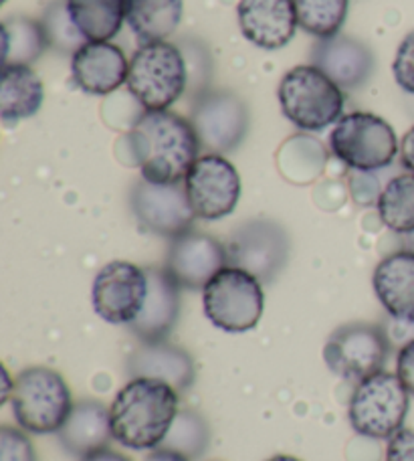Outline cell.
Here are the masks:
<instances>
[{"label": "cell", "mask_w": 414, "mask_h": 461, "mask_svg": "<svg viewBox=\"0 0 414 461\" xmlns=\"http://www.w3.org/2000/svg\"><path fill=\"white\" fill-rule=\"evenodd\" d=\"M130 148L142 178L178 185L201 158V140L193 122L168 110H148L130 130Z\"/></svg>", "instance_id": "1"}, {"label": "cell", "mask_w": 414, "mask_h": 461, "mask_svg": "<svg viewBox=\"0 0 414 461\" xmlns=\"http://www.w3.org/2000/svg\"><path fill=\"white\" fill-rule=\"evenodd\" d=\"M178 417V391L156 378H131L110 407L113 439L123 447L158 449Z\"/></svg>", "instance_id": "2"}, {"label": "cell", "mask_w": 414, "mask_h": 461, "mask_svg": "<svg viewBox=\"0 0 414 461\" xmlns=\"http://www.w3.org/2000/svg\"><path fill=\"white\" fill-rule=\"evenodd\" d=\"M11 402L21 429L35 435L59 433L73 411L68 383L47 366L21 370L14 378Z\"/></svg>", "instance_id": "3"}, {"label": "cell", "mask_w": 414, "mask_h": 461, "mask_svg": "<svg viewBox=\"0 0 414 461\" xmlns=\"http://www.w3.org/2000/svg\"><path fill=\"white\" fill-rule=\"evenodd\" d=\"M279 104L295 128L320 131L338 123L344 113V92L316 65H300L281 79Z\"/></svg>", "instance_id": "4"}, {"label": "cell", "mask_w": 414, "mask_h": 461, "mask_svg": "<svg viewBox=\"0 0 414 461\" xmlns=\"http://www.w3.org/2000/svg\"><path fill=\"white\" fill-rule=\"evenodd\" d=\"M126 86L146 110H168L188 89V69L178 45H142L130 61Z\"/></svg>", "instance_id": "5"}, {"label": "cell", "mask_w": 414, "mask_h": 461, "mask_svg": "<svg viewBox=\"0 0 414 461\" xmlns=\"http://www.w3.org/2000/svg\"><path fill=\"white\" fill-rule=\"evenodd\" d=\"M409 407L410 393L399 375L382 370L356 384L347 417L358 435L370 439H391L404 427Z\"/></svg>", "instance_id": "6"}, {"label": "cell", "mask_w": 414, "mask_h": 461, "mask_svg": "<svg viewBox=\"0 0 414 461\" xmlns=\"http://www.w3.org/2000/svg\"><path fill=\"white\" fill-rule=\"evenodd\" d=\"M329 146L346 167L356 172H374L391 167L400 152L391 123L370 112L342 115L331 130Z\"/></svg>", "instance_id": "7"}, {"label": "cell", "mask_w": 414, "mask_h": 461, "mask_svg": "<svg viewBox=\"0 0 414 461\" xmlns=\"http://www.w3.org/2000/svg\"><path fill=\"white\" fill-rule=\"evenodd\" d=\"M204 314L222 332L241 334L259 324L265 294L259 279L245 269L227 266L202 290Z\"/></svg>", "instance_id": "8"}, {"label": "cell", "mask_w": 414, "mask_h": 461, "mask_svg": "<svg viewBox=\"0 0 414 461\" xmlns=\"http://www.w3.org/2000/svg\"><path fill=\"white\" fill-rule=\"evenodd\" d=\"M190 122L204 150L229 154L243 144L251 115L241 95L211 87L193 100Z\"/></svg>", "instance_id": "9"}, {"label": "cell", "mask_w": 414, "mask_h": 461, "mask_svg": "<svg viewBox=\"0 0 414 461\" xmlns=\"http://www.w3.org/2000/svg\"><path fill=\"white\" fill-rule=\"evenodd\" d=\"M391 354V340L376 324H347L329 336L324 360L331 373L344 381L360 383L382 373Z\"/></svg>", "instance_id": "10"}, {"label": "cell", "mask_w": 414, "mask_h": 461, "mask_svg": "<svg viewBox=\"0 0 414 461\" xmlns=\"http://www.w3.org/2000/svg\"><path fill=\"white\" fill-rule=\"evenodd\" d=\"M229 266L245 269L261 284H269L289 259L287 230L271 219H251L237 227L227 241Z\"/></svg>", "instance_id": "11"}, {"label": "cell", "mask_w": 414, "mask_h": 461, "mask_svg": "<svg viewBox=\"0 0 414 461\" xmlns=\"http://www.w3.org/2000/svg\"><path fill=\"white\" fill-rule=\"evenodd\" d=\"M184 188L196 219L219 221L237 209L241 176L222 154H204L190 168Z\"/></svg>", "instance_id": "12"}, {"label": "cell", "mask_w": 414, "mask_h": 461, "mask_svg": "<svg viewBox=\"0 0 414 461\" xmlns=\"http://www.w3.org/2000/svg\"><path fill=\"white\" fill-rule=\"evenodd\" d=\"M148 298L146 269L130 261H112L97 271L91 290L95 314L110 324L130 326Z\"/></svg>", "instance_id": "13"}, {"label": "cell", "mask_w": 414, "mask_h": 461, "mask_svg": "<svg viewBox=\"0 0 414 461\" xmlns=\"http://www.w3.org/2000/svg\"><path fill=\"white\" fill-rule=\"evenodd\" d=\"M130 203L138 223L154 235L172 241L193 230L196 215L188 201L186 188L180 183L156 185L142 178L131 191Z\"/></svg>", "instance_id": "14"}, {"label": "cell", "mask_w": 414, "mask_h": 461, "mask_svg": "<svg viewBox=\"0 0 414 461\" xmlns=\"http://www.w3.org/2000/svg\"><path fill=\"white\" fill-rule=\"evenodd\" d=\"M229 266L227 247L217 239L188 230L172 239L164 269L182 290H204L206 284Z\"/></svg>", "instance_id": "15"}, {"label": "cell", "mask_w": 414, "mask_h": 461, "mask_svg": "<svg viewBox=\"0 0 414 461\" xmlns=\"http://www.w3.org/2000/svg\"><path fill=\"white\" fill-rule=\"evenodd\" d=\"M237 19L248 43L265 51L285 47L300 27L293 0H238Z\"/></svg>", "instance_id": "16"}, {"label": "cell", "mask_w": 414, "mask_h": 461, "mask_svg": "<svg viewBox=\"0 0 414 461\" xmlns=\"http://www.w3.org/2000/svg\"><path fill=\"white\" fill-rule=\"evenodd\" d=\"M148 298L140 316L128 328L142 342H162L170 336L180 316V290L164 267H146Z\"/></svg>", "instance_id": "17"}, {"label": "cell", "mask_w": 414, "mask_h": 461, "mask_svg": "<svg viewBox=\"0 0 414 461\" xmlns=\"http://www.w3.org/2000/svg\"><path fill=\"white\" fill-rule=\"evenodd\" d=\"M311 63L342 89L362 87L374 73V53L368 45L344 35L320 39L313 47Z\"/></svg>", "instance_id": "18"}, {"label": "cell", "mask_w": 414, "mask_h": 461, "mask_svg": "<svg viewBox=\"0 0 414 461\" xmlns=\"http://www.w3.org/2000/svg\"><path fill=\"white\" fill-rule=\"evenodd\" d=\"M130 63L118 45L86 43L71 59L77 87L91 95H107L128 81Z\"/></svg>", "instance_id": "19"}, {"label": "cell", "mask_w": 414, "mask_h": 461, "mask_svg": "<svg viewBox=\"0 0 414 461\" xmlns=\"http://www.w3.org/2000/svg\"><path fill=\"white\" fill-rule=\"evenodd\" d=\"M376 298L399 324H414V253L394 251L378 263L372 276Z\"/></svg>", "instance_id": "20"}, {"label": "cell", "mask_w": 414, "mask_h": 461, "mask_svg": "<svg viewBox=\"0 0 414 461\" xmlns=\"http://www.w3.org/2000/svg\"><path fill=\"white\" fill-rule=\"evenodd\" d=\"M131 378H156L174 386L178 393L194 384L196 368L190 354L180 346L162 342H144L128 358Z\"/></svg>", "instance_id": "21"}, {"label": "cell", "mask_w": 414, "mask_h": 461, "mask_svg": "<svg viewBox=\"0 0 414 461\" xmlns=\"http://www.w3.org/2000/svg\"><path fill=\"white\" fill-rule=\"evenodd\" d=\"M63 447L77 457L94 456L97 451L110 449L113 439L110 409L97 401H81L73 405L68 423L59 431Z\"/></svg>", "instance_id": "22"}, {"label": "cell", "mask_w": 414, "mask_h": 461, "mask_svg": "<svg viewBox=\"0 0 414 461\" xmlns=\"http://www.w3.org/2000/svg\"><path fill=\"white\" fill-rule=\"evenodd\" d=\"M45 87L31 65H3L0 115L4 122L32 118L43 105Z\"/></svg>", "instance_id": "23"}, {"label": "cell", "mask_w": 414, "mask_h": 461, "mask_svg": "<svg viewBox=\"0 0 414 461\" xmlns=\"http://www.w3.org/2000/svg\"><path fill=\"white\" fill-rule=\"evenodd\" d=\"M184 0H126V23L142 45L160 43L178 31Z\"/></svg>", "instance_id": "24"}, {"label": "cell", "mask_w": 414, "mask_h": 461, "mask_svg": "<svg viewBox=\"0 0 414 461\" xmlns=\"http://www.w3.org/2000/svg\"><path fill=\"white\" fill-rule=\"evenodd\" d=\"M68 8L87 43H110L126 21V0H68Z\"/></svg>", "instance_id": "25"}, {"label": "cell", "mask_w": 414, "mask_h": 461, "mask_svg": "<svg viewBox=\"0 0 414 461\" xmlns=\"http://www.w3.org/2000/svg\"><path fill=\"white\" fill-rule=\"evenodd\" d=\"M3 35V65L35 63L49 47L43 24L29 16H8L0 24Z\"/></svg>", "instance_id": "26"}, {"label": "cell", "mask_w": 414, "mask_h": 461, "mask_svg": "<svg viewBox=\"0 0 414 461\" xmlns=\"http://www.w3.org/2000/svg\"><path fill=\"white\" fill-rule=\"evenodd\" d=\"M380 221L396 235H409L414 230V175H399L380 191Z\"/></svg>", "instance_id": "27"}, {"label": "cell", "mask_w": 414, "mask_h": 461, "mask_svg": "<svg viewBox=\"0 0 414 461\" xmlns=\"http://www.w3.org/2000/svg\"><path fill=\"white\" fill-rule=\"evenodd\" d=\"M297 24L318 39H331L342 31L350 0H293Z\"/></svg>", "instance_id": "28"}, {"label": "cell", "mask_w": 414, "mask_h": 461, "mask_svg": "<svg viewBox=\"0 0 414 461\" xmlns=\"http://www.w3.org/2000/svg\"><path fill=\"white\" fill-rule=\"evenodd\" d=\"M40 24H43L49 47L57 53L76 55L87 43V39L81 35L77 24L71 19L68 0H53L40 16Z\"/></svg>", "instance_id": "29"}, {"label": "cell", "mask_w": 414, "mask_h": 461, "mask_svg": "<svg viewBox=\"0 0 414 461\" xmlns=\"http://www.w3.org/2000/svg\"><path fill=\"white\" fill-rule=\"evenodd\" d=\"M209 443L211 429L204 419L198 413H193V411H182L160 447L178 451V454L193 461L204 454Z\"/></svg>", "instance_id": "30"}, {"label": "cell", "mask_w": 414, "mask_h": 461, "mask_svg": "<svg viewBox=\"0 0 414 461\" xmlns=\"http://www.w3.org/2000/svg\"><path fill=\"white\" fill-rule=\"evenodd\" d=\"M180 51L184 55L186 69H188V92L193 95H201L206 89H211V77H212V57L209 49L202 41L184 37L180 39Z\"/></svg>", "instance_id": "31"}, {"label": "cell", "mask_w": 414, "mask_h": 461, "mask_svg": "<svg viewBox=\"0 0 414 461\" xmlns=\"http://www.w3.org/2000/svg\"><path fill=\"white\" fill-rule=\"evenodd\" d=\"M0 461H37V451L31 439L19 429H0Z\"/></svg>", "instance_id": "32"}, {"label": "cell", "mask_w": 414, "mask_h": 461, "mask_svg": "<svg viewBox=\"0 0 414 461\" xmlns=\"http://www.w3.org/2000/svg\"><path fill=\"white\" fill-rule=\"evenodd\" d=\"M392 73L402 92L414 95V31L400 41L392 63Z\"/></svg>", "instance_id": "33"}, {"label": "cell", "mask_w": 414, "mask_h": 461, "mask_svg": "<svg viewBox=\"0 0 414 461\" xmlns=\"http://www.w3.org/2000/svg\"><path fill=\"white\" fill-rule=\"evenodd\" d=\"M386 461H414V429H402L388 439Z\"/></svg>", "instance_id": "34"}, {"label": "cell", "mask_w": 414, "mask_h": 461, "mask_svg": "<svg viewBox=\"0 0 414 461\" xmlns=\"http://www.w3.org/2000/svg\"><path fill=\"white\" fill-rule=\"evenodd\" d=\"M396 375L407 386L410 397H414V339L400 346L399 357H396Z\"/></svg>", "instance_id": "35"}, {"label": "cell", "mask_w": 414, "mask_h": 461, "mask_svg": "<svg viewBox=\"0 0 414 461\" xmlns=\"http://www.w3.org/2000/svg\"><path fill=\"white\" fill-rule=\"evenodd\" d=\"M400 162L404 168L414 175V126L404 134L400 142Z\"/></svg>", "instance_id": "36"}, {"label": "cell", "mask_w": 414, "mask_h": 461, "mask_svg": "<svg viewBox=\"0 0 414 461\" xmlns=\"http://www.w3.org/2000/svg\"><path fill=\"white\" fill-rule=\"evenodd\" d=\"M144 461H190V459L184 457L182 454H178V451L158 447V449H152L150 454L146 456Z\"/></svg>", "instance_id": "37"}, {"label": "cell", "mask_w": 414, "mask_h": 461, "mask_svg": "<svg viewBox=\"0 0 414 461\" xmlns=\"http://www.w3.org/2000/svg\"><path fill=\"white\" fill-rule=\"evenodd\" d=\"M81 461H130L128 457H123L118 451H112V449H104V451H97L94 456H87L83 457Z\"/></svg>", "instance_id": "38"}, {"label": "cell", "mask_w": 414, "mask_h": 461, "mask_svg": "<svg viewBox=\"0 0 414 461\" xmlns=\"http://www.w3.org/2000/svg\"><path fill=\"white\" fill-rule=\"evenodd\" d=\"M3 384H4V389H3V399H0V402H8L11 401V397H13V389H14V381L11 378V375H8V370L3 366Z\"/></svg>", "instance_id": "39"}, {"label": "cell", "mask_w": 414, "mask_h": 461, "mask_svg": "<svg viewBox=\"0 0 414 461\" xmlns=\"http://www.w3.org/2000/svg\"><path fill=\"white\" fill-rule=\"evenodd\" d=\"M402 241H404V249H409V251L414 253V230L409 235H404Z\"/></svg>", "instance_id": "40"}, {"label": "cell", "mask_w": 414, "mask_h": 461, "mask_svg": "<svg viewBox=\"0 0 414 461\" xmlns=\"http://www.w3.org/2000/svg\"><path fill=\"white\" fill-rule=\"evenodd\" d=\"M267 461H302V459H297L293 456H275V457H269Z\"/></svg>", "instance_id": "41"}]
</instances>
